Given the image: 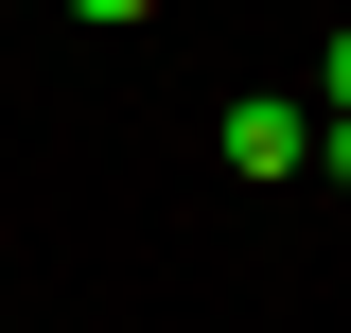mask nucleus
Listing matches in <instances>:
<instances>
[{
    "label": "nucleus",
    "instance_id": "obj_1",
    "mask_svg": "<svg viewBox=\"0 0 351 333\" xmlns=\"http://www.w3.org/2000/svg\"><path fill=\"white\" fill-rule=\"evenodd\" d=\"M211 140H228V175H299V158H316V106H299V88H246Z\"/></svg>",
    "mask_w": 351,
    "mask_h": 333
},
{
    "label": "nucleus",
    "instance_id": "obj_2",
    "mask_svg": "<svg viewBox=\"0 0 351 333\" xmlns=\"http://www.w3.org/2000/svg\"><path fill=\"white\" fill-rule=\"evenodd\" d=\"M316 175H334V193H351V106H316Z\"/></svg>",
    "mask_w": 351,
    "mask_h": 333
},
{
    "label": "nucleus",
    "instance_id": "obj_3",
    "mask_svg": "<svg viewBox=\"0 0 351 333\" xmlns=\"http://www.w3.org/2000/svg\"><path fill=\"white\" fill-rule=\"evenodd\" d=\"M316 106H351V36H334V53H316Z\"/></svg>",
    "mask_w": 351,
    "mask_h": 333
},
{
    "label": "nucleus",
    "instance_id": "obj_4",
    "mask_svg": "<svg viewBox=\"0 0 351 333\" xmlns=\"http://www.w3.org/2000/svg\"><path fill=\"white\" fill-rule=\"evenodd\" d=\"M71 18H106V36H123V18H158V0H71Z\"/></svg>",
    "mask_w": 351,
    "mask_h": 333
},
{
    "label": "nucleus",
    "instance_id": "obj_5",
    "mask_svg": "<svg viewBox=\"0 0 351 333\" xmlns=\"http://www.w3.org/2000/svg\"><path fill=\"white\" fill-rule=\"evenodd\" d=\"M18 18H36V0H18Z\"/></svg>",
    "mask_w": 351,
    "mask_h": 333
}]
</instances>
